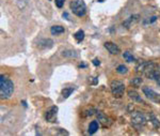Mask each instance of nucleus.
Returning <instances> with one entry per match:
<instances>
[{
  "label": "nucleus",
  "mask_w": 160,
  "mask_h": 136,
  "mask_svg": "<svg viewBox=\"0 0 160 136\" xmlns=\"http://www.w3.org/2000/svg\"><path fill=\"white\" fill-rule=\"evenodd\" d=\"M159 68L155 62L151 61H141L137 66V72L142 73L144 76H146L149 79H156L158 73H159Z\"/></svg>",
  "instance_id": "obj_1"
},
{
  "label": "nucleus",
  "mask_w": 160,
  "mask_h": 136,
  "mask_svg": "<svg viewBox=\"0 0 160 136\" xmlns=\"http://www.w3.org/2000/svg\"><path fill=\"white\" fill-rule=\"evenodd\" d=\"M14 91V84L5 75L0 76V95L1 99H9Z\"/></svg>",
  "instance_id": "obj_2"
},
{
  "label": "nucleus",
  "mask_w": 160,
  "mask_h": 136,
  "mask_svg": "<svg viewBox=\"0 0 160 136\" xmlns=\"http://www.w3.org/2000/svg\"><path fill=\"white\" fill-rule=\"evenodd\" d=\"M69 7H71V12L76 16H78V17H81V16L85 15L87 5H85L83 0H71V3H69Z\"/></svg>",
  "instance_id": "obj_3"
},
{
  "label": "nucleus",
  "mask_w": 160,
  "mask_h": 136,
  "mask_svg": "<svg viewBox=\"0 0 160 136\" xmlns=\"http://www.w3.org/2000/svg\"><path fill=\"white\" fill-rule=\"evenodd\" d=\"M131 123L136 129H141L146 123V118L141 112H134L131 115Z\"/></svg>",
  "instance_id": "obj_4"
},
{
  "label": "nucleus",
  "mask_w": 160,
  "mask_h": 136,
  "mask_svg": "<svg viewBox=\"0 0 160 136\" xmlns=\"http://www.w3.org/2000/svg\"><path fill=\"white\" fill-rule=\"evenodd\" d=\"M110 88L111 92L115 98H121L124 95V91H125V86H124V83H122L121 81H112L110 84Z\"/></svg>",
  "instance_id": "obj_5"
},
{
  "label": "nucleus",
  "mask_w": 160,
  "mask_h": 136,
  "mask_svg": "<svg viewBox=\"0 0 160 136\" xmlns=\"http://www.w3.org/2000/svg\"><path fill=\"white\" fill-rule=\"evenodd\" d=\"M143 93L151 101L155 102V103H160V95L154 91L153 89H151L149 87H143Z\"/></svg>",
  "instance_id": "obj_6"
},
{
  "label": "nucleus",
  "mask_w": 160,
  "mask_h": 136,
  "mask_svg": "<svg viewBox=\"0 0 160 136\" xmlns=\"http://www.w3.org/2000/svg\"><path fill=\"white\" fill-rule=\"evenodd\" d=\"M57 115H58V107L57 106H51L46 110L45 119L47 122H56L57 121Z\"/></svg>",
  "instance_id": "obj_7"
},
{
  "label": "nucleus",
  "mask_w": 160,
  "mask_h": 136,
  "mask_svg": "<svg viewBox=\"0 0 160 136\" xmlns=\"http://www.w3.org/2000/svg\"><path fill=\"white\" fill-rule=\"evenodd\" d=\"M104 45H105V48L110 54H112V55H119L120 52H121L120 47L117 46L115 43H113V42H106Z\"/></svg>",
  "instance_id": "obj_8"
},
{
  "label": "nucleus",
  "mask_w": 160,
  "mask_h": 136,
  "mask_svg": "<svg viewBox=\"0 0 160 136\" xmlns=\"http://www.w3.org/2000/svg\"><path fill=\"white\" fill-rule=\"evenodd\" d=\"M37 46L40 48H44V49H49L54 46V41L51 39H41L37 42Z\"/></svg>",
  "instance_id": "obj_9"
},
{
  "label": "nucleus",
  "mask_w": 160,
  "mask_h": 136,
  "mask_svg": "<svg viewBox=\"0 0 160 136\" xmlns=\"http://www.w3.org/2000/svg\"><path fill=\"white\" fill-rule=\"evenodd\" d=\"M97 119H98V121H99L100 123H102L104 127H109V125L111 124V121H110V119L108 118V117L106 116V115L104 114V113H102V112H97Z\"/></svg>",
  "instance_id": "obj_10"
},
{
  "label": "nucleus",
  "mask_w": 160,
  "mask_h": 136,
  "mask_svg": "<svg viewBox=\"0 0 160 136\" xmlns=\"http://www.w3.org/2000/svg\"><path fill=\"white\" fill-rule=\"evenodd\" d=\"M138 20H139V15H131L129 18H127L126 20H124V22H123V26L125 27V28L129 29L130 27H131V25L134 24V23H136Z\"/></svg>",
  "instance_id": "obj_11"
},
{
  "label": "nucleus",
  "mask_w": 160,
  "mask_h": 136,
  "mask_svg": "<svg viewBox=\"0 0 160 136\" xmlns=\"http://www.w3.org/2000/svg\"><path fill=\"white\" fill-rule=\"evenodd\" d=\"M128 97L130 98V99L134 100V101L139 102V103H142V104H145V102L142 100V98L139 95V93L137 92V91H134V90H129L128 91Z\"/></svg>",
  "instance_id": "obj_12"
},
{
  "label": "nucleus",
  "mask_w": 160,
  "mask_h": 136,
  "mask_svg": "<svg viewBox=\"0 0 160 136\" xmlns=\"http://www.w3.org/2000/svg\"><path fill=\"white\" fill-rule=\"evenodd\" d=\"M62 56L67 58H77L79 54L76 51H73V49H65V51L62 52Z\"/></svg>",
  "instance_id": "obj_13"
},
{
  "label": "nucleus",
  "mask_w": 160,
  "mask_h": 136,
  "mask_svg": "<svg viewBox=\"0 0 160 136\" xmlns=\"http://www.w3.org/2000/svg\"><path fill=\"white\" fill-rule=\"evenodd\" d=\"M64 31H65V29H64V27H62V26H52L51 28H50V32L54 35L61 34V33H63Z\"/></svg>",
  "instance_id": "obj_14"
},
{
  "label": "nucleus",
  "mask_w": 160,
  "mask_h": 136,
  "mask_svg": "<svg viewBox=\"0 0 160 136\" xmlns=\"http://www.w3.org/2000/svg\"><path fill=\"white\" fill-rule=\"evenodd\" d=\"M149 121L151 122V124H153V127H155V129L160 127V121L158 120V118L155 116V114H153V113L149 114Z\"/></svg>",
  "instance_id": "obj_15"
},
{
  "label": "nucleus",
  "mask_w": 160,
  "mask_h": 136,
  "mask_svg": "<svg viewBox=\"0 0 160 136\" xmlns=\"http://www.w3.org/2000/svg\"><path fill=\"white\" fill-rule=\"evenodd\" d=\"M97 130H98V122L97 121H92L89 124V130H88L89 134H94Z\"/></svg>",
  "instance_id": "obj_16"
},
{
  "label": "nucleus",
  "mask_w": 160,
  "mask_h": 136,
  "mask_svg": "<svg viewBox=\"0 0 160 136\" xmlns=\"http://www.w3.org/2000/svg\"><path fill=\"white\" fill-rule=\"evenodd\" d=\"M74 90H75V88L74 87H67V88H64V89L62 90V95L64 99H67V98L69 97V95H71V93L74 92Z\"/></svg>",
  "instance_id": "obj_17"
},
{
  "label": "nucleus",
  "mask_w": 160,
  "mask_h": 136,
  "mask_svg": "<svg viewBox=\"0 0 160 136\" xmlns=\"http://www.w3.org/2000/svg\"><path fill=\"white\" fill-rule=\"evenodd\" d=\"M74 38H75L76 40H77V42H81L83 41V39H85V31L83 30H78L77 32L74 34Z\"/></svg>",
  "instance_id": "obj_18"
},
{
  "label": "nucleus",
  "mask_w": 160,
  "mask_h": 136,
  "mask_svg": "<svg viewBox=\"0 0 160 136\" xmlns=\"http://www.w3.org/2000/svg\"><path fill=\"white\" fill-rule=\"evenodd\" d=\"M123 57L127 62H132L136 60V58H134V56H132V54L129 53V52H125V53L123 54Z\"/></svg>",
  "instance_id": "obj_19"
},
{
  "label": "nucleus",
  "mask_w": 160,
  "mask_h": 136,
  "mask_svg": "<svg viewBox=\"0 0 160 136\" xmlns=\"http://www.w3.org/2000/svg\"><path fill=\"white\" fill-rule=\"evenodd\" d=\"M130 84H131L134 87L138 88L141 86V84H142V78L141 77H136V78H132V81H130Z\"/></svg>",
  "instance_id": "obj_20"
},
{
  "label": "nucleus",
  "mask_w": 160,
  "mask_h": 136,
  "mask_svg": "<svg viewBox=\"0 0 160 136\" xmlns=\"http://www.w3.org/2000/svg\"><path fill=\"white\" fill-rule=\"evenodd\" d=\"M117 72L119 73V74H127L128 70L124 64H121V66H119L117 68Z\"/></svg>",
  "instance_id": "obj_21"
},
{
  "label": "nucleus",
  "mask_w": 160,
  "mask_h": 136,
  "mask_svg": "<svg viewBox=\"0 0 160 136\" xmlns=\"http://www.w3.org/2000/svg\"><path fill=\"white\" fill-rule=\"evenodd\" d=\"M54 2H56V5L59 8V9H61V8L64 5V2L65 0H54Z\"/></svg>",
  "instance_id": "obj_22"
},
{
  "label": "nucleus",
  "mask_w": 160,
  "mask_h": 136,
  "mask_svg": "<svg viewBox=\"0 0 160 136\" xmlns=\"http://www.w3.org/2000/svg\"><path fill=\"white\" fill-rule=\"evenodd\" d=\"M156 20H157V17H156V16H153V17H151V20H147L146 22H144V25L145 24H153L154 22H156Z\"/></svg>",
  "instance_id": "obj_23"
},
{
  "label": "nucleus",
  "mask_w": 160,
  "mask_h": 136,
  "mask_svg": "<svg viewBox=\"0 0 160 136\" xmlns=\"http://www.w3.org/2000/svg\"><path fill=\"white\" fill-rule=\"evenodd\" d=\"M93 64H94V66H99V64H100V61L97 59V58H95V59L93 60Z\"/></svg>",
  "instance_id": "obj_24"
},
{
  "label": "nucleus",
  "mask_w": 160,
  "mask_h": 136,
  "mask_svg": "<svg viewBox=\"0 0 160 136\" xmlns=\"http://www.w3.org/2000/svg\"><path fill=\"white\" fill-rule=\"evenodd\" d=\"M156 81H157V84L160 86V68H159V73H158L157 77H156Z\"/></svg>",
  "instance_id": "obj_25"
},
{
  "label": "nucleus",
  "mask_w": 160,
  "mask_h": 136,
  "mask_svg": "<svg viewBox=\"0 0 160 136\" xmlns=\"http://www.w3.org/2000/svg\"><path fill=\"white\" fill-rule=\"evenodd\" d=\"M63 17H65L66 20H69V18H68V14H67L66 12H65V13H63Z\"/></svg>",
  "instance_id": "obj_26"
}]
</instances>
